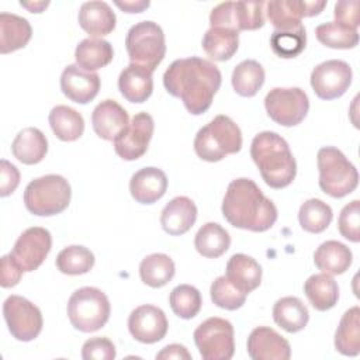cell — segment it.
Listing matches in <instances>:
<instances>
[{
	"label": "cell",
	"mask_w": 360,
	"mask_h": 360,
	"mask_svg": "<svg viewBox=\"0 0 360 360\" xmlns=\"http://www.w3.org/2000/svg\"><path fill=\"white\" fill-rule=\"evenodd\" d=\"M221 82L219 69L211 60L198 56L172 62L163 75L165 89L179 97L193 115H200L211 107Z\"/></svg>",
	"instance_id": "6da1fadb"
},
{
	"label": "cell",
	"mask_w": 360,
	"mask_h": 360,
	"mask_svg": "<svg viewBox=\"0 0 360 360\" xmlns=\"http://www.w3.org/2000/svg\"><path fill=\"white\" fill-rule=\"evenodd\" d=\"M222 215L235 228L263 232L274 225L277 208L253 180L240 177L232 180L226 188Z\"/></svg>",
	"instance_id": "7a4b0ae2"
},
{
	"label": "cell",
	"mask_w": 360,
	"mask_h": 360,
	"mask_svg": "<svg viewBox=\"0 0 360 360\" xmlns=\"http://www.w3.org/2000/svg\"><path fill=\"white\" fill-rule=\"evenodd\" d=\"M250 156L262 179L271 188H284L297 174V163L287 141L276 132H259L250 145Z\"/></svg>",
	"instance_id": "3957f363"
},
{
	"label": "cell",
	"mask_w": 360,
	"mask_h": 360,
	"mask_svg": "<svg viewBox=\"0 0 360 360\" xmlns=\"http://www.w3.org/2000/svg\"><path fill=\"white\" fill-rule=\"evenodd\" d=\"M242 148V132L226 115H217L200 128L194 138V150L205 162H219L226 155L238 153Z\"/></svg>",
	"instance_id": "277c9868"
},
{
	"label": "cell",
	"mask_w": 360,
	"mask_h": 360,
	"mask_svg": "<svg viewBox=\"0 0 360 360\" xmlns=\"http://www.w3.org/2000/svg\"><path fill=\"white\" fill-rule=\"evenodd\" d=\"M316 163L319 187L323 193L333 198H342L356 190L359 172L338 148H321L316 155Z\"/></svg>",
	"instance_id": "5b68a950"
},
{
	"label": "cell",
	"mask_w": 360,
	"mask_h": 360,
	"mask_svg": "<svg viewBox=\"0 0 360 360\" xmlns=\"http://www.w3.org/2000/svg\"><path fill=\"white\" fill-rule=\"evenodd\" d=\"M70 197V184L63 176L46 174L27 184L24 204L34 215L52 217L68 208Z\"/></svg>",
	"instance_id": "8992f818"
},
{
	"label": "cell",
	"mask_w": 360,
	"mask_h": 360,
	"mask_svg": "<svg viewBox=\"0 0 360 360\" xmlns=\"http://www.w3.org/2000/svg\"><path fill=\"white\" fill-rule=\"evenodd\" d=\"M66 311L75 329L90 333L101 329L107 323L111 307L107 295L101 290L82 287L70 295Z\"/></svg>",
	"instance_id": "52a82bcc"
},
{
	"label": "cell",
	"mask_w": 360,
	"mask_h": 360,
	"mask_svg": "<svg viewBox=\"0 0 360 360\" xmlns=\"http://www.w3.org/2000/svg\"><path fill=\"white\" fill-rule=\"evenodd\" d=\"M131 63L153 72L166 55L163 30L153 21H141L132 25L125 38Z\"/></svg>",
	"instance_id": "ba28073f"
},
{
	"label": "cell",
	"mask_w": 360,
	"mask_h": 360,
	"mask_svg": "<svg viewBox=\"0 0 360 360\" xmlns=\"http://www.w3.org/2000/svg\"><path fill=\"white\" fill-rule=\"evenodd\" d=\"M193 336L204 360H229L235 353L233 326L224 318L205 319L195 328Z\"/></svg>",
	"instance_id": "9c48e42d"
},
{
	"label": "cell",
	"mask_w": 360,
	"mask_h": 360,
	"mask_svg": "<svg viewBox=\"0 0 360 360\" xmlns=\"http://www.w3.org/2000/svg\"><path fill=\"white\" fill-rule=\"evenodd\" d=\"M267 115L283 127L298 125L308 114L309 100L300 87H274L264 97Z\"/></svg>",
	"instance_id": "30bf717a"
},
{
	"label": "cell",
	"mask_w": 360,
	"mask_h": 360,
	"mask_svg": "<svg viewBox=\"0 0 360 360\" xmlns=\"http://www.w3.org/2000/svg\"><path fill=\"white\" fill-rule=\"evenodd\" d=\"M264 1H224L211 10V27L252 31L263 27Z\"/></svg>",
	"instance_id": "8fae6325"
},
{
	"label": "cell",
	"mask_w": 360,
	"mask_h": 360,
	"mask_svg": "<svg viewBox=\"0 0 360 360\" xmlns=\"http://www.w3.org/2000/svg\"><path fill=\"white\" fill-rule=\"evenodd\" d=\"M3 315L11 336L20 342L34 340L42 330V314L37 305L21 295H8Z\"/></svg>",
	"instance_id": "7c38bea8"
},
{
	"label": "cell",
	"mask_w": 360,
	"mask_h": 360,
	"mask_svg": "<svg viewBox=\"0 0 360 360\" xmlns=\"http://www.w3.org/2000/svg\"><path fill=\"white\" fill-rule=\"evenodd\" d=\"M352 68L345 60L330 59L316 65L311 73V86L322 100H333L346 93L352 83Z\"/></svg>",
	"instance_id": "4fadbf2b"
},
{
	"label": "cell",
	"mask_w": 360,
	"mask_h": 360,
	"mask_svg": "<svg viewBox=\"0 0 360 360\" xmlns=\"http://www.w3.org/2000/svg\"><path fill=\"white\" fill-rule=\"evenodd\" d=\"M155 122L150 114L138 112L128 127L114 139V150L124 160H136L148 150Z\"/></svg>",
	"instance_id": "5bb4252c"
},
{
	"label": "cell",
	"mask_w": 360,
	"mask_h": 360,
	"mask_svg": "<svg viewBox=\"0 0 360 360\" xmlns=\"http://www.w3.org/2000/svg\"><path fill=\"white\" fill-rule=\"evenodd\" d=\"M51 246L52 236L49 231L41 226H32L18 236L10 255L24 271H34L44 263Z\"/></svg>",
	"instance_id": "9a60e30c"
},
{
	"label": "cell",
	"mask_w": 360,
	"mask_h": 360,
	"mask_svg": "<svg viewBox=\"0 0 360 360\" xmlns=\"http://www.w3.org/2000/svg\"><path fill=\"white\" fill-rule=\"evenodd\" d=\"M267 18L276 30H290L301 24L302 17L318 15L326 6L325 0H273L266 3Z\"/></svg>",
	"instance_id": "2e32d148"
},
{
	"label": "cell",
	"mask_w": 360,
	"mask_h": 360,
	"mask_svg": "<svg viewBox=\"0 0 360 360\" xmlns=\"http://www.w3.org/2000/svg\"><path fill=\"white\" fill-rule=\"evenodd\" d=\"M167 318L165 312L150 304L136 307L128 318V329L132 338L141 343H156L167 333Z\"/></svg>",
	"instance_id": "e0dca14e"
},
{
	"label": "cell",
	"mask_w": 360,
	"mask_h": 360,
	"mask_svg": "<svg viewBox=\"0 0 360 360\" xmlns=\"http://www.w3.org/2000/svg\"><path fill=\"white\" fill-rule=\"evenodd\" d=\"M248 354L253 360H288L291 347L274 329L259 326L248 338Z\"/></svg>",
	"instance_id": "ac0fdd59"
},
{
	"label": "cell",
	"mask_w": 360,
	"mask_h": 360,
	"mask_svg": "<svg viewBox=\"0 0 360 360\" xmlns=\"http://www.w3.org/2000/svg\"><path fill=\"white\" fill-rule=\"evenodd\" d=\"M62 93L77 104L90 103L100 90V76L77 65H68L60 75Z\"/></svg>",
	"instance_id": "d6986e66"
},
{
	"label": "cell",
	"mask_w": 360,
	"mask_h": 360,
	"mask_svg": "<svg viewBox=\"0 0 360 360\" xmlns=\"http://www.w3.org/2000/svg\"><path fill=\"white\" fill-rule=\"evenodd\" d=\"M94 132L105 141H114L129 124L128 112L115 100H104L91 112Z\"/></svg>",
	"instance_id": "ffe728a7"
},
{
	"label": "cell",
	"mask_w": 360,
	"mask_h": 360,
	"mask_svg": "<svg viewBox=\"0 0 360 360\" xmlns=\"http://www.w3.org/2000/svg\"><path fill=\"white\" fill-rule=\"evenodd\" d=\"M167 190V177L158 167H143L132 174L129 191L132 198L141 204H153L165 195Z\"/></svg>",
	"instance_id": "44dd1931"
},
{
	"label": "cell",
	"mask_w": 360,
	"mask_h": 360,
	"mask_svg": "<svg viewBox=\"0 0 360 360\" xmlns=\"http://www.w3.org/2000/svg\"><path fill=\"white\" fill-rule=\"evenodd\" d=\"M197 219V207L191 198L179 195L172 198L160 214V224L166 233L183 235L194 225Z\"/></svg>",
	"instance_id": "7402d4cb"
},
{
	"label": "cell",
	"mask_w": 360,
	"mask_h": 360,
	"mask_svg": "<svg viewBox=\"0 0 360 360\" xmlns=\"http://www.w3.org/2000/svg\"><path fill=\"white\" fill-rule=\"evenodd\" d=\"M149 69L129 63L118 77V89L122 97L131 103L146 101L153 91V79Z\"/></svg>",
	"instance_id": "603a6c76"
},
{
	"label": "cell",
	"mask_w": 360,
	"mask_h": 360,
	"mask_svg": "<svg viewBox=\"0 0 360 360\" xmlns=\"http://www.w3.org/2000/svg\"><path fill=\"white\" fill-rule=\"evenodd\" d=\"M117 17L105 1H86L79 10V24L91 37H103L115 28Z\"/></svg>",
	"instance_id": "cb8c5ba5"
},
{
	"label": "cell",
	"mask_w": 360,
	"mask_h": 360,
	"mask_svg": "<svg viewBox=\"0 0 360 360\" xmlns=\"http://www.w3.org/2000/svg\"><path fill=\"white\" fill-rule=\"evenodd\" d=\"M225 277L246 295L256 290L262 281V267L250 256L235 253L226 263Z\"/></svg>",
	"instance_id": "d4e9b609"
},
{
	"label": "cell",
	"mask_w": 360,
	"mask_h": 360,
	"mask_svg": "<svg viewBox=\"0 0 360 360\" xmlns=\"http://www.w3.org/2000/svg\"><path fill=\"white\" fill-rule=\"evenodd\" d=\"M11 152L24 165L39 163L48 152L46 136L38 128H24L15 135L11 143Z\"/></svg>",
	"instance_id": "484cf974"
},
{
	"label": "cell",
	"mask_w": 360,
	"mask_h": 360,
	"mask_svg": "<svg viewBox=\"0 0 360 360\" xmlns=\"http://www.w3.org/2000/svg\"><path fill=\"white\" fill-rule=\"evenodd\" d=\"M352 250L342 242L326 240L314 253L315 266L325 274H343L352 264Z\"/></svg>",
	"instance_id": "4316f807"
},
{
	"label": "cell",
	"mask_w": 360,
	"mask_h": 360,
	"mask_svg": "<svg viewBox=\"0 0 360 360\" xmlns=\"http://www.w3.org/2000/svg\"><path fill=\"white\" fill-rule=\"evenodd\" d=\"M32 28L30 22L17 14H0V52L8 53L24 48L31 39Z\"/></svg>",
	"instance_id": "83f0119b"
},
{
	"label": "cell",
	"mask_w": 360,
	"mask_h": 360,
	"mask_svg": "<svg viewBox=\"0 0 360 360\" xmlns=\"http://www.w3.org/2000/svg\"><path fill=\"white\" fill-rule=\"evenodd\" d=\"M114 58L111 44L101 38H84L75 51L76 65L87 72H94L107 66Z\"/></svg>",
	"instance_id": "f1b7e54d"
},
{
	"label": "cell",
	"mask_w": 360,
	"mask_h": 360,
	"mask_svg": "<svg viewBox=\"0 0 360 360\" xmlns=\"http://www.w3.org/2000/svg\"><path fill=\"white\" fill-rule=\"evenodd\" d=\"M304 292L316 311H328L339 300L338 283L325 273L309 276L304 283Z\"/></svg>",
	"instance_id": "f546056e"
},
{
	"label": "cell",
	"mask_w": 360,
	"mask_h": 360,
	"mask_svg": "<svg viewBox=\"0 0 360 360\" xmlns=\"http://www.w3.org/2000/svg\"><path fill=\"white\" fill-rule=\"evenodd\" d=\"M273 319L285 332L302 330L309 319L308 308L297 297H283L273 307Z\"/></svg>",
	"instance_id": "4dcf8cb0"
},
{
	"label": "cell",
	"mask_w": 360,
	"mask_h": 360,
	"mask_svg": "<svg viewBox=\"0 0 360 360\" xmlns=\"http://www.w3.org/2000/svg\"><path fill=\"white\" fill-rule=\"evenodd\" d=\"M239 46V32L224 27H211L202 38V49L218 62L231 59Z\"/></svg>",
	"instance_id": "1f68e13d"
},
{
	"label": "cell",
	"mask_w": 360,
	"mask_h": 360,
	"mask_svg": "<svg viewBox=\"0 0 360 360\" xmlns=\"http://www.w3.org/2000/svg\"><path fill=\"white\" fill-rule=\"evenodd\" d=\"M335 347L345 356H357L360 353V308L347 309L335 332Z\"/></svg>",
	"instance_id": "d6a6232c"
},
{
	"label": "cell",
	"mask_w": 360,
	"mask_h": 360,
	"mask_svg": "<svg viewBox=\"0 0 360 360\" xmlns=\"http://www.w3.org/2000/svg\"><path fill=\"white\" fill-rule=\"evenodd\" d=\"M49 125L60 141L79 139L84 131V120L79 111L68 105H56L49 112Z\"/></svg>",
	"instance_id": "836d02e7"
},
{
	"label": "cell",
	"mask_w": 360,
	"mask_h": 360,
	"mask_svg": "<svg viewBox=\"0 0 360 360\" xmlns=\"http://www.w3.org/2000/svg\"><path fill=\"white\" fill-rule=\"evenodd\" d=\"M231 245V236L219 224H204L194 238V246L197 252L208 259H217L222 256Z\"/></svg>",
	"instance_id": "e575fe53"
},
{
	"label": "cell",
	"mask_w": 360,
	"mask_h": 360,
	"mask_svg": "<svg viewBox=\"0 0 360 360\" xmlns=\"http://www.w3.org/2000/svg\"><path fill=\"white\" fill-rule=\"evenodd\" d=\"M174 271V262L165 253H152L139 264L141 280L152 288L166 285L173 278Z\"/></svg>",
	"instance_id": "d590c367"
},
{
	"label": "cell",
	"mask_w": 360,
	"mask_h": 360,
	"mask_svg": "<svg viewBox=\"0 0 360 360\" xmlns=\"http://www.w3.org/2000/svg\"><path fill=\"white\" fill-rule=\"evenodd\" d=\"M264 83V69L255 59H245L232 72V87L242 97H253Z\"/></svg>",
	"instance_id": "8d00e7d4"
},
{
	"label": "cell",
	"mask_w": 360,
	"mask_h": 360,
	"mask_svg": "<svg viewBox=\"0 0 360 360\" xmlns=\"http://www.w3.org/2000/svg\"><path fill=\"white\" fill-rule=\"evenodd\" d=\"M332 208L319 198L304 201L298 211V221L304 231L311 233L323 232L332 222Z\"/></svg>",
	"instance_id": "74e56055"
},
{
	"label": "cell",
	"mask_w": 360,
	"mask_h": 360,
	"mask_svg": "<svg viewBox=\"0 0 360 360\" xmlns=\"http://www.w3.org/2000/svg\"><path fill=\"white\" fill-rule=\"evenodd\" d=\"M307 44V34L302 24L290 30H276L270 37V45L276 55L280 58L298 56Z\"/></svg>",
	"instance_id": "f35d334b"
},
{
	"label": "cell",
	"mask_w": 360,
	"mask_h": 360,
	"mask_svg": "<svg viewBox=\"0 0 360 360\" xmlns=\"http://www.w3.org/2000/svg\"><path fill=\"white\" fill-rule=\"evenodd\" d=\"M94 266V255L82 245H72L62 249L56 256V267L69 276L84 274Z\"/></svg>",
	"instance_id": "ab89813d"
},
{
	"label": "cell",
	"mask_w": 360,
	"mask_h": 360,
	"mask_svg": "<svg viewBox=\"0 0 360 360\" xmlns=\"http://www.w3.org/2000/svg\"><path fill=\"white\" fill-rule=\"evenodd\" d=\"M318 41L329 48L350 49L359 44V32L356 28L339 24L336 21L321 24L315 28Z\"/></svg>",
	"instance_id": "60d3db41"
},
{
	"label": "cell",
	"mask_w": 360,
	"mask_h": 360,
	"mask_svg": "<svg viewBox=\"0 0 360 360\" xmlns=\"http://www.w3.org/2000/svg\"><path fill=\"white\" fill-rule=\"evenodd\" d=\"M169 302L172 311L177 316L183 319H191L200 312L202 300L200 291L195 287L190 284H180L172 290Z\"/></svg>",
	"instance_id": "b9f144b4"
},
{
	"label": "cell",
	"mask_w": 360,
	"mask_h": 360,
	"mask_svg": "<svg viewBox=\"0 0 360 360\" xmlns=\"http://www.w3.org/2000/svg\"><path fill=\"white\" fill-rule=\"evenodd\" d=\"M212 302L224 309L235 311L246 301V294L239 291L225 276L217 277L210 288Z\"/></svg>",
	"instance_id": "7bdbcfd3"
},
{
	"label": "cell",
	"mask_w": 360,
	"mask_h": 360,
	"mask_svg": "<svg viewBox=\"0 0 360 360\" xmlns=\"http://www.w3.org/2000/svg\"><path fill=\"white\" fill-rule=\"evenodd\" d=\"M338 228L340 235L357 243L360 240V202L359 200H353L352 202L346 204L339 215Z\"/></svg>",
	"instance_id": "ee69618b"
},
{
	"label": "cell",
	"mask_w": 360,
	"mask_h": 360,
	"mask_svg": "<svg viewBox=\"0 0 360 360\" xmlns=\"http://www.w3.org/2000/svg\"><path fill=\"white\" fill-rule=\"evenodd\" d=\"M115 354L114 343L101 336L86 340L82 347V357L84 360H112Z\"/></svg>",
	"instance_id": "f6af8a7d"
},
{
	"label": "cell",
	"mask_w": 360,
	"mask_h": 360,
	"mask_svg": "<svg viewBox=\"0 0 360 360\" xmlns=\"http://www.w3.org/2000/svg\"><path fill=\"white\" fill-rule=\"evenodd\" d=\"M359 8H360V1L359 0L338 1L335 4V11H333L336 22L357 30V27L360 24Z\"/></svg>",
	"instance_id": "bcb514c9"
},
{
	"label": "cell",
	"mask_w": 360,
	"mask_h": 360,
	"mask_svg": "<svg viewBox=\"0 0 360 360\" xmlns=\"http://www.w3.org/2000/svg\"><path fill=\"white\" fill-rule=\"evenodd\" d=\"M0 195L7 197L10 195L20 183V172L18 169L7 162L6 159H1L0 162Z\"/></svg>",
	"instance_id": "7dc6e473"
},
{
	"label": "cell",
	"mask_w": 360,
	"mask_h": 360,
	"mask_svg": "<svg viewBox=\"0 0 360 360\" xmlns=\"http://www.w3.org/2000/svg\"><path fill=\"white\" fill-rule=\"evenodd\" d=\"M22 269L18 266V263L14 260V257L8 253L1 257V278L0 284L3 288H10L18 284L21 276H22Z\"/></svg>",
	"instance_id": "c3c4849f"
},
{
	"label": "cell",
	"mask_w": 360,
	"mask_h": 360,
	"mask_svg": "<svg viewBox=\"0 0 360 360\" xmlns=\"http://www.w3.org/2000/svg\"><path fill=\"white\" fill-rule=\"evenodd\" d=\"M156 359L159 360H170V359H177V360H190L191 359V354L188 353V350L183 346V345H177V343H173V345H167L166 347H163L158 354H156Z\"/></svg>",
	"instance_id": "681fc988"
},
{
	"label": "cell",
	"mask_w": 360,
	"mask_h": 360,
	"mask_svg": "<svg viewBox=\"0 0 360 360\" xmlns=\"http://www.w3.org/2000/svg\"><path fill=\"white\" fill-rule=\"evenodd\" d=\"M148 0H127V1H115V6L122 8L125 13H141L149 7Z\"/></svg>",
	"instance_id": "f907efd6"
},
{
	"label": "cell",
	"mask_w": 360,
	"mask_h": 360,
	"mask_svg": "<svg viewBox=\"0 0 360 360\" xmlns=\"http://www.w3.org/2000/svg\"><path fill=\"white\" fill-rule=\"evenodd\" d=\"M20 4L22 6V7H25V8H28L31 13H41L44 8H46L48 7V4H49V1H31V3H28V1H20Z\"/></svg>",
	"instance_id": "816d5d0a"
}]
</instances>
